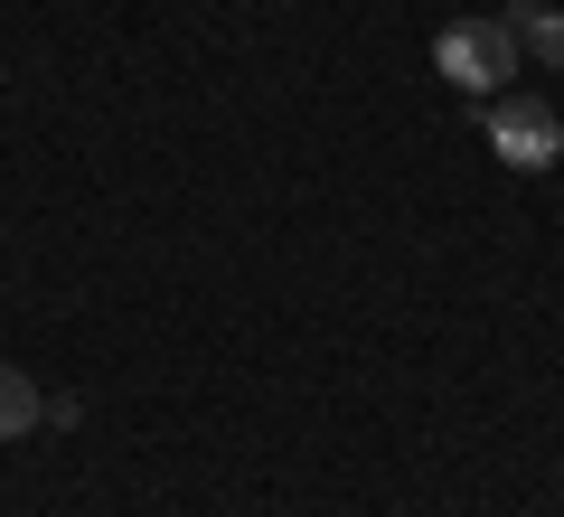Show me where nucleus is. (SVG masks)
<instances>
[{
	"instance_id": "f257e3e1",
	"label": "nucleus",
	"mask_w": 564,
	"mask_h": 517,
	"mask_svg": "<svg viewBox=\"0 0 564 517\" xmlns=\"http://www.w3.org/2000/svg\"><path fill=\"white\" fill-rule=\"evenodd\" d=\"M433 66H443L462 95H508V76H518V29L508 20H452L443 39H433Z\"/></svg>"
},
{
	"instance_id": "f03ea898",
	"label": "nucleus",
	"mask_w": 564,
	"mask_h": 517,
	"mask_svg": "<svg viewBox=\"0 0 564 517\" xmlns=\"http://www.w3.org/2000/svg\"><path fill=\"white\" fill-rule=\"evenodd\" d=\"M489 151L508 160V170H555L564 160V114L545 95H489Z\"/></svg>"
},
{
	"instance_id": "7ed1b4c3",
	"label": "nucleus",
	"mask_w": 564,
	"mask_h": 517,
	"mask_svg": "<svg viewBox=\"0 0 564 517\" xmlns=\"http://www.w3.org/2000/svg\"><path fill=\"white\" fill-rule=\"evenodd\" d=\"M39 423H47V396H39V377L0 358V442H29Z\"/></svg>"
},
{
	"instance_id": "20e7f679",
	"label": "nucleus",
	"mask_w": 564,
	"mask_h": 517,
	"mask_svg": "<svg viewBox=\"0 0 564 517\" xmlns=\"http://www.w3.org/2000/svg\"><path fill=\"white\" fill-rule=\"evenodd\" d=\"M508 29H518V47L536 66H564V10H536V0H518L508 10Z\"/></svg>"
}]
</instances>
